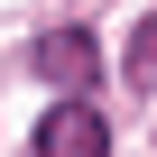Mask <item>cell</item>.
Instances as JSON below:
<instances>
[{
    "label": "cell",
    "instance_id": "cell-1",
    "mask_svg": "<svg viewBox=\"0 0 157 157\" xmlns=\"http://www.w3.org/2000/svg\"><path fill=\"white\" fill-rule=\"evenodd\" d=\"M37 157H111V120H102L83 93H65V102L37 120Z\"/></svg>",
    "mask_w": 157,
    "mask_h": 157
},
{
    "label": "cell",
    "instance_id": "cell-2",
    "mask_svg": "<svg viewBox=\"0 0 157 157\" xmlns=\"http://www.w3.org/2000/svg\"><path fill=\"white\" fill-rule=\"evenodd\" d=\"M28 65L46 74V83H65V93H83L93 74H102V46H93V28H46Z\"/></svg>",
    "mask_w": 157,
    "mask_h": 157
},
{
    "label": "cell",
    "instance_id": "cell-3",
    "mask_svg": "<svg viewBox=\"0 0 157 157\" xmlns=\"http://www.w3.org/2000/svg\"><path fill=\"white\" fill-rule=\"evenodd\" d=\"M129 83L157 93V19H139V37H129Z\"/></svg>",
    "mask_w": 157,
    "mask_h": 157
}]
</instances>
